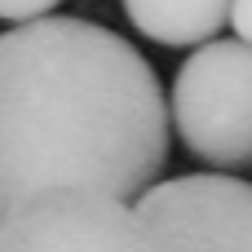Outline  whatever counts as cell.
Wrapping results in <instances>:
<instances>
[{"mask_svg": "<svg viewBox=\"0 0 252 252\" xmlns=\"http://www.w3.org/2000/svg\"><path fill=\"white\" fill-rule=\"evenodd\" d=\"M0 252H159V239L137 204L62 186L4 208Z\"/></svg>", "mask_w": 252, "mask_h": 252, "instance_id": "cell-3", "label": "cell"}, {"mask_svg": "<svg viewBox=\"0 0 252 252\" xmlns=\"http://www.w3.org/2000/svg\"><path fill=\"white\" fill-rule=\"evenodd\" d=\"M128 22L164 49H199L230 22L235 0H120Z\"/></svg>", "mask_w": 252, "mask_h": 252, "instance_id": "cell-5", "label": "cell"}, {"mask_svg": "<svg viewBox=\"0 0 252 252\" xmlns=\"http://www.w3.org/2000/svg\"><path fill=\"white\" fill-rule=\"evenodd\" d=\"M230 27H235L239 40H248V44H252V0H235V9H230Z\"/></svg>", "mask_w": 252, "mask_h": 252, "instance_id": "cell-7", "label": "cell"}, {"mask_svg": "<svg viewBox=\"0 0 252 252\" xmlns=\"http://www.w3.org/2000/svg\"><path fill=\"white\" fill-rule=\"evenodd\" d=\"M4 208L40 190H102L137 204L168 164L173 102L155 66L84 18L18 22L0 40Z\"/></svg>", "mask_w": 252, "mask_h": 252, "instance_id": "cell-1", "label": "cell"}, {"mask_svg": "<svg viewBox=\"0 0 252 252\" xmlns=\"http://www.w3.org/2000/svg\"><path fill=\"white\" fill-rule=\"evenodd\" d=\"M58 4H62V0H0V18H4L9 27H18V22H35V18H49Z\"/></svg>", "mask_w": 252, "mask_h": 252, "instance_id": "cell-6", "label": "cell"}, {"mask_svg": "<svg viewBox=\"0 0 252 252\" xmlns=\"http://www.w3.org/2000/svg\"><path fill=\"white\" fill-rule=\"evenodd\" d=\"M137 213L159 252H252V182L230 173H186L155 182Z\"/></svg>", "mask_w": 252, "mask_h": 252, "instance_id": "cell-4", "label": "cell"}, {"mask_svg": "<svg viewBox=\"0 0 252 252\" xmlns=\"http://www.w3.org/2000/svg\"><path fill=\"white\" fill-rule=\"evenodd\" d=\"M173 128L182 146L217 168H252V44L208 40L199 44L173 80Z\"/></svg>", "mask_w": 252, "mask_h": 252, "instance_id": "cell-2", "label": "cell"}]
</instances>
